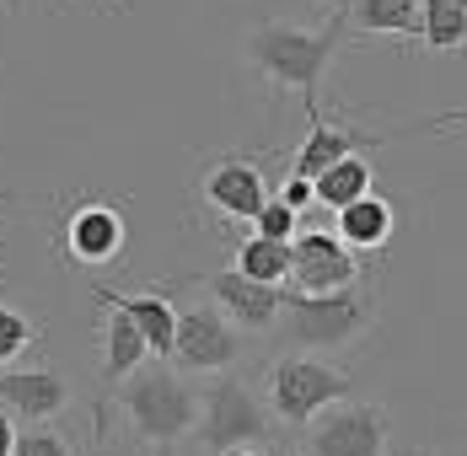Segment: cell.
Here are the masks:
<instances>
[{"mask_svg": "<svg viewBox=\"0 0 467 456\" xmlns=\"http://www.w3.org/2000/svg\"><path fill=\"white\" fill-rule=\"evenodd\" d=\"M344 33H349V16H333L327 27H301V22H280V16H269V22L247 27L242 54H247V65H253L269 87L275 91H296L301 108L312 113V108H317V87H323V70L333 65V54H338V38H344Z\"/></svg>", "mask_w": 467, "mask_h": 456, "instance_id": "6da1fadb", "label": "cell"}, {"mask_svg": "<svg viewBox=\"0 0 467 456\" xmlns=\"http://www.w3.org/2000/svg\"><path fill=\"white\" fill-rule=\"evenodd\" d=\"M119 409H124V424L135 430V440L150 446V456H172V446L199 430V392L172 365L156 360L140 376H130V387L119 392Z\"/></svg>", "mask_w": 467, "mask_h": 456, "instance_id": "7a4b0ae2", "label": "cell"}, {"mask_svg": "<svg viewBox=\"0 0 467 456\" xmlns=\"http://www.w3.org/2000/svg\"><path fill=\"white\" fill-rule=\"evenodd\" d=\"M280 322L290 333V344H301V355L344 349L376 322V295L371 285H349V290H333V295H290L285 290Z\"/></svg>", "mask_w": 467, "mask_h": 456, "instance_id": "3957f363", "label": "cell"}, {"mask_svg": "<svg viewBox=\"0 0 467 456\" xmlns=\"http://www.w3.org/2000/svg\"><path fill=\"white\" fill-rule=\"evenodd\" d=\"M349 392V376L323 355H280L269 365V413L290 430H312L327 409H338Z\"/></svg>", "mask_w": 467, "mask_h": 456, "instance_id": "277c9868", "label": "cell"}, {"mask_svg": "<svg viewBox=\"0 0 467 456\" xmlns=\"http://www.w3.org/2000/svg\"><path fill=\"white\" fill-rule=\"evenodd\" d=\"M199 446L210 456H232L247 446H264L269 435V409L258 403V392L242 381V376H215L204 392H199Z\"/></svg>", "mask_w": 467, "mask_h": 456, "instance_id": "5b68a950", "label": "cell"}, {"mask_svg": "<svg viewBox=\"0 0 467 456\" xmlns=\"http://www.w3.org/2000/svg\"><path fill=\"white\" fill-rule=\"evenodd\" d=\"M242 360V333H236L221 306H188L178 312V338H172V370L178 376H226Z\"/></svg>", "mask_w": 467, "mask_h": 456, "instance_id": "8992f818", "label": "cell"}, {"mask_svg": "<svg viewBox=\"0 0 467 456\" xmlns=\"http://www.w3.org/2000/svg\"><path fill=\"white\" fill-rule=\"evenodd\" d=\"M290 253H296L290 258V279H285L290 295H333V290L360 285V253H349L338 242V231H323V226L296 231Z\"/></svg>", "mask_w": 467, "mask_h": 456, "instance_id": "52a82bcc", "label": "cell"}, {"mask_svg": "<svg viewBox=\"0 0 467 456\" xmlns=\"http://www.w3.org/2000/svg\"><path fill=\"white\" fill-rule=\"evenodd\" d=\"M387 451H392V413L381 403H338L306 435V456H387Z\"/></svg>", "mask_w": 467, "mask_h": 456, "instance_id": "ba28073f", "label": "cell"}, {"mask_svg": "<svg viewBox=\"0 0 467 456\" xmlns=\"http://www.w3.org/2000/svg\"><path fill=\"white\" fill-rule=\"evenodd\" d=\"M124 247H130V221H124L119 204H108V199L70 204V215H65V258L76 269H108V264H119Z\"/></svg>", "mask_w": 467, "mask_h": 456, "instance_id": "9c48e42d", "label": "cell"}, {"mask_svg": "<svg viewBox=\"0 0 467 456\" xmlns=\"http://www.w3.org/2000/svg\"><path fill=\"white\" fill-rule=\"evenodd\" d=\"M0 409L16 424H48L70 409V381L54 365H5L0 370Z\"/></svg>", "mask_w": 467, "mask_h": 456, "instance_id": "30bf717a", "label": "cell"}, {"mask_svg": "<svg viewBox=\"0 0 467 456\" xmlns=\"http://www.w3.org/2000/svg\"><path fill=\"white\" fill-rule=\"evenodd\" d=\"M204 290H210V306H221L236 333H269V327H280V317H285V290L280 285H258V279H247V274H236V269L210 274Z\"/></svg>", "mask_w": 467, "mask_h": 456, "instance_id": "8fae6325", "label": "cell"}, {"mask_svg": "<svg viewBox=\"0 0 467 456\" xmlns=\"http://www.w3.org/2000/svg\"><path fill=\"white\" fill-rule=\"evenodd\" d=\"M204 204L210 210H221L226 221H258L264 215V204H269V178H264V167L258 161H247V156H215L210 167H204Z\"/></svg>", "mask_w": 467, "mask_h": 456, "instance_id": "7c38bea8", "label": "cell"}, {"mask_svg": "<svg viewBox=\"0 0 467 456\" xmlns=\"http://www.w3.org/2000/svg\"><path fill=\"white\" fill-rule=\"evenodd\" d=\"M306 119H312V124H306L301 150L290 156V178L317 182L327 167H338V161H349V156H366L371 145H387V135H366V130H349V124L323 119V108H312Z\"/></svg>", "mask_w": 467, "mask_h": 456, "instance_id": "4fadbf2b", "label": "cell"}, {"mask_svg": "<svg viewBox=\"0 0 467 456\" xmlns=\"http://www.w3.org/2000/svg\"><path fill=\"white\" fill-rule=\"evenodd\" d=\"M92 301L124 312V317L145 333L150 360L172 365V338H178V306H172V295H161V290H113V285H92Z\"/></svg>", "mask_w": 467, "mask_h": 456, "instance_id": "5bb4252c", "label": "cell"}, {"mask_svg": "<svg viewBox=\"0 0 467 456\" xmlns=\"http://www.w3.org/2000/svg\"><path fill=\"white\" fill-rule=\"evenodd\" d=\"M333 221H338L333 231H338V242H344L349 253H376V247L392 242V231H398V210H392L387 193H366V199H355L349 210H338Z\"/></svg>", "mask_w": 467, "mask_h": 456, "instance_id": "9a60e30c", "label": "cell"}, {"mask_svg": "<svg viewBox=\"0 0 467 456\" xmlns=\"http://www.w3.org/2000/svg\"><path fill=\"white\" fill-rule=\"evenodd\" d=\"M145 365H150L145 333L124 317V312L108 306V322H102V376H108V381H130V376H140Z\"/></svg>", "mask_w": 467, "mask_h": 456, "instance_id": "2e32d148", "label": "cell"}, {"mask_svg": "<svg viewBox=\"0 0 467 456\" xmlns=\"http://www.w3.org/2000/svg\"><path fill=\"white\" fill-rule=\"evenodd\" d=\"M424 0H355L349 27L366 38H420Z\"/></svg>", "mask_w": 467, "mask_h": 456, "instance_id": "e0dca14e", "label": "cell"}, {"mask_svg": "<svg viewBox=\"0 0 467 456\" xmlns=\"http://www.w3.org/2000/svg\"><path fill=\"white\" fill-rule=\"evenodd\" d=\"M290 242H269V236H258V231H247L242 242H236V253H232V269L236 274H247V279H258V285H280L285 290V279H290Z\"/></svg>", "mask_w": 467, "mask_h": 456, "instance_id": "ac0fdd59", "label": "cell"}, {"mask_svg": "<svg viewBox=\"0 0 467 456\" xmlns=\"http://www.w3.org/2000/svg\"><path fill=\"white\" fill-rule=\"evenodd\" d=\"M312 188H317V204H323L327 215H338V210H349L355 199L376 193V167L366 161V156H349V161L327 167L323 178L312 182Z\"/></svg>", "mask_w": 467, "mask_h": 456, "instance_id": "d6986e66", "label": "cell"}, {"mask_svg": "<svg viewBox=\"0 0 467 456\" xmlns=\"http://www.w3.org/2000/svg\"><path fill=\"white\" fill-rule=\"evenodd\" d=\"M420 44L435 54H462L467 48V11H457L451 0H424Z\"/></svg>", "mask_w": 467, "mask_h": 456, "instance_id": "ffe728a7", "label": "cell"}, {"mask_svg": "<svg viewBox=\"0 0 467 456\" xmlns=\"http://www.w3.org/2000/svg\"><path fill=\"white\" fill-rule=\"evenodd\" d=\"M33 344H38V327L22 317V312L0 306V365H11L16 355H27Z\"/></svg>", "mask_w": 467, "mask_h": 456, "instance_id": "44dd1931", "label": "cell"}, {"mask_svg": "<svg viewBox=\"0 0 467 456\" xmlns=\"http://www.w3.org/2000/svg\"><path fill=\"white\" fill-rule=\"evenodd\" d=\"M253 231H258V236H269V242H296V231H301V215H296L285 199H269V204H264V215L253 221Z\"/></svg>", "mask_w": 467, "mask_h": 456, "instance_id": "7402d4cb", "label": "cell"}, {"mask_svg": "<svg viewBox=\"0 0 467 456\" xmlns=\"http://www.w3.org/2000/svg\"><path fill=\"white\" fill-rule=\"evenodd\" d=\"M16 456H70V440L59 430H48V424H27L16 435Z\"/></svg>", "mask_w": 467, "mask_h": 456, "instance_id": "603a6c76", "label": "cell"}, {"mask_svg": "<svg viewBox=\"0 0 467 456\" xmlns=\"http://www.w3.org/2000/svg\"><path fill=\"white\" fill-rule=\"evenodd\" d=\"M280 199H285V204H290V210H296V215H306V210L317 204V188H312V182H306V178H285Z\"/></svg>", "mask_w": 467, "mask_h": 456, "instance_id": "cb8c5ba5", "label": "cell"}, {"mask_svg": "<svg viewBox=\"0 0 467 456\" xmlns=\"http://www.w3.org/2000/svg\"><path fill=\"white\" fill-rule=\"evenodd\" d=\"M16 435H22V430H16V419L0 409V456H16Z\"/></svg>", "mask_w": 467, "mask_h": 456, "instance_id": "d4e9b609", "label": "cell"}, {"mask_svg": "<svg viewBox=\"0 0 467 456\" xmlns=\"http://www.w3.org/2000/svg\"><path fill=\"white\" fill-rule=\"evenodd\" d=\"M420 130H467V108H451V113H435L430 124H420Z\"/></svg>", "mask_w": 467, "mask_h": 456, "instance_id": "484cf974", "label": "cell"}, {"mask_svg": "<svg viewBox=\"0 0 467 456\" xmlns=\"http://www.w3.org/2000/svg\"><path fill=\"white\" fill-rule=\"evenodd\" d=\"M232 456H275V451H264V446H247V451H232Z\"/></svg>", "mask_w": 467, "mask_h": 456, "instance_id": "4316f807", "label": "cell"}, {"mask_svg": "<svg viewBox=\"0 0 467 456\" xmlns=\"http://www.w3.org/2000/svg\"><path fill=\"white\" fill-rule=\"evenodd\" d=\"M5 5H11V11H22V5H27V0H5Z\"/></svg>", "mask_w": 467, "mask_h": 456, "instance_id": "83f0119b", "label": "cell"}, {"mask_svg": "<svg viewBox=\"0 0 467 456\" xmlns=\"http://www.w3.org/2000/svg\"><path fill=\"white\" fill-rule=\"evenodd\" d=\"M451 5H457V11H467V0H451Z\"/></svg>", "mask_w": 467, "mask_h": 456, "instance_id": "f1b7e54d", "label": "cell"}]
</instances>
